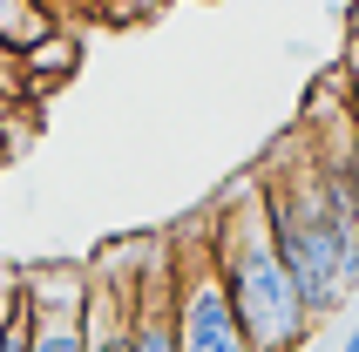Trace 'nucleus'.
Masks as SVG:
<instances>
[{
  "instance_id": "nucleus-1",
  "label": "nucleus",
  "mask_w": 359,
  "mask_h": 352,
  "mask_svg": "<svg viewBox=\"0 0 359 352\" xmlns=\"http://www.w3.org/2000/svg\"><path fill=\"white\" fill-rule=\"evenodd\" d=\"M203 237H210V271H217L231 312H238L251 352H305L312 346V325L319 318L305 312L292 271L271 251V231H264V190L258 176H244L210 203L203 217Z\"/></svg>"
},
{
  "instance_id": "nucleus-2",
  "label": "nucleus",
  "mask_w": 359,
  "mask_h": 352,
  "mask_svg": "<svg viewBox=\"0 0 359 352\" xmlns=\"http://www.w3.org/2000/svg\"><path fill=\"white\" fill-rule=\"evenodd\" d=\"M170 332H177V352H251L217 271H210V237H203V251L170 237Z\"/></svg>"
},
{
  "instance_id": "nucleus-3",
  "label": "nucleus",
  "mask_w": 359,
  "mask_h": 352,
  "mask_svg": "<svg viewBox=\"0 0 359 352\" xmlns=\"http://www.w3.org/2000/svg\"><path fill=\"white\" fill-rule=\"evenodd\" d=\"M75 61H81V34L68 27V20H61L48 41H34V48L20 55V95H27V102H41L48 88H61V81L75 75Z\"/></svg>"
},
{
  "instance_id": "nucleus-4",
  "label": "nucleus",
  "mask_w": 359,
  "mask_h": 352,
  "mask_svg": "<svg viewBox=\"0 0 359 352\" xmlns=\"http://www.w3.org/2000/svg\"><path fill=\"white\" fill-rule=\"evenodd\" d=\"M20 298H27V312H88V264H48V271H20Z\"/></svg>"
},
{
  "instance_id": "nucleus-5",
  "label": "nucleus",
  "mask_w": 359,
  "mask_h": 352,
  "mask_svg": "<svg viewBox=\"0 0 359 352\" xmlns=\"http://www.w3.org/2000/svg\"><path fill=\"white\" fill-rule=\"evenodd\" d=\"M122 352H177V332H170V278L149 285V292L129 305V318H122Z\"/></svg>"
},
{
  "instance_id": "nucleus-6",
  "label": "nucleus",
  "mask_w": 359,
  "mask_h": 352,
  "mask_svg": "<svg viewBox=\"0 0 359 352\" xmlns=\"http://www.w3.org/2000/svg\"><path fill=\"white\" fill-rule=\"evenodd\" d=\"M61 27V14L55 7H48V0H0V48H7V55H27V48H34V41H48Z\"/></svg>"
},
{
  "instance_id": "nucleus-7",
  "label": "nucleus",
  "mask_w": 359,
  "mask_h": 352,
  "mask_svg": "<svg viewBox=\"0 0 359 352\" xmlns=\"http://www.w3.org/2000/svg\"><path fill=\"white\" fill-rule=\"evenodd\" d=\"M27 352H88V325L75 312H27Z\"/></svg>"
},
{
  "instance_id": "nucleus-8",
  "label": "nucleus",
  "mask_w": 359,
  "mask_h": 352,
  "mask_svg": "<svg viewBox=\"0 0 359 352\" xmlns=\"http://www.w3.org/2000/svg\"><path fill=\"white\" fill-rule=\"evenodd\" d=\"M14 312H20V271H0V339H7Z\"/></svg>"
},
{
  "instance_id": "nucleus-9",
  "label": "nucleus",
  "mask_w": 359,
  "mask_h": 352,
  "mask_svg": "<svg viewBox=\"0 0 359 352\" xmlns=\"http://www.w3.org/2000/svg\"><path fill=\"white\" fill-rule=\"evenodd\" d=\"M339 75H346V95H353V129H359V48L346 41V61H339Z\"/></svg>"
},
{
  "instance_id": "nucleus-10",
  "label": "nucleus",
  "mask_w": 359,
  "mask_h": 352,
  "mask_svg": "<svg viewBox=\"0 0 359 352\" xmlns=\"http://www.w3.org/2000/svg\"><path fill=\"white\" fill-rule=\"evenodd\" d=\"M0 352H27V298H20L14 325H7V339H0Z\"/></svg>"
},
{
  "instance_id": "nucleus-11",
  "label": "nucleus",
  "mask_w": 359,
  "mask_h": 352,
  "mask_svg": "<svg viewBox=\"0 0 359 352\" xmlns=\"http://www.w3.org/2000/svg\"><path fill=\"white\" fill-rule=\"evenodd\" d=\"M346 41H353V48H359V0H353V7H346Z\"/></svg>"
},
{
  "instance_id": "nucleus-12",
  "label": "nucleus",
  "mask_w": 359,
  "mask_h": 352,
  "mask_svg": "<svg viewBox=\"0 0 359 352\" xmlns=\"http://www.w3.org/2000/svg\"><path fill=\"white\" fill-rule=\"evenodd\" d=\"M7 156H14V149H7V129H0V163H7Z\"/></svg>"
},
{
  "instance_id": "nucleus-13",
  "label": "nucleus",
  "mask_w": 359,
  "mask_h": 352,
  "mask_svg": "<svg viewBox=\"0 0 359 352\" xmlns=\"http://www.w3.org/2000/svg\"><path fill=\"white\" fill-rule=\"evenodd\" d=\"M353 325H359V312H353Z\"/></svg>"
},
{
  "instance_id": "nucleus-14",
  "label": "nucleus",
  "mask_w": 359,
  "mask_h": 352,
  "mask_svg": "<svg viewBox=\"0 0 359 352\" xmlns=\"http://www.w3.org/2000/svg\"><path fill=\"white\" fill-rule=\"evenodd\" d=\"M0 116H7V109H0Z\"/></svg>"
}]
</instances>
